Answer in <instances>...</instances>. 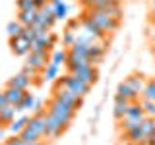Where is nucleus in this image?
<instances>
[{
  "label": "nucleus",
  "mask_w": 155,
  "mask_h": 145,
  "mask_svg": "<svg viewBox=\"0 0 155 145\" xmlns=\"http://www.w3.org/2000/svg\"><path fill=\"white\" fill-rule=\"evenodd\" d=\"M16 6L18 10H39L35 0H16Z\"/></svg>",
  "instance_id": "obj_31"
},
{
  "label": "nucleus",
  "mask_w": 155,
  "mask_h": 145,
  "mask_svg": "<svg viewBox=\"0 0 155 145\" xmlns=\"http://www.w3.org/2000/svg\"><path fill=\"white\" fill-rule=\"evenodd\" d=\"M48 2H51V0H35V4H37V8H39V10H41L43 6H47Z\"/></svg>",
  "instance_id": "obj_34"
},
{
  "label": "nucleus",
  "mask_w": 155,
  "mask_h": 145,
  "mask_svg": "<svg viewBox=\"0 0 155 145\" xmlns=\"http://www.w3.org/2000/svg\"><path fill=\"white\" fill-rule=\"evenodd\" d=\"M130 105H132V101H128V99H120V97H114V106H113V114H114V118H116V120H122L124 116H126V112H128Z\"/></svg>",
  "instance_id": "obj_12"
},
{
  "label": "nucleus",
  "mask_w": 155,
  "mask_h": 145,
  "mask_svg": "<svg viewBox=\"0 0 155 145\" xmlns=\"http://www.w3.org/2000/svg\"><path fill=\"white\" fill-rule=\"evenodd\" d=\"M70 74H74L76 77H80V79H84L85 83H89V85H95L97 79H99V72H97L95 64L84 66V68H78L76 72H70Z\"/></svg>",
  "instance_id": "obj_6"
},
{
  "label": "nucleus",
  "mask_w": 155,
  "mask_h": 145,
  "mask_svg": "<svg viewBox=\"0 0 155 145\" xmlns=\"http://www.w3.org/2000/svg\"><path fill=\"white\" fill-rule=\"evenodd\" d=\"M126 83H128V85L134 89V93H136V95L142 97V93L145 91V85H147V79H145L142 74H132V76L126 77Z\"/></svg>",
  "instance_id": "obj_10"
},
{
  "label": "nucleus",
  "mask_w": 155,
  "mask_h": 145,
  "mask_svg": "<svg viewBox=\"0 0 155 145\" xmlns=\"http://www.w3.org/2000/svg\"><path fill=\"white\" fill-rule=\"evenodd\" d=\"M66 60H68V52L66 50H56L54 54L51 56V62H52V64H56V66L66 64Z\"/></svg>",
  "instance_id": "obj_29"
},
{
  "label": "nucleus",
  "mask_w": 155,
  "mask_h": 145,
  "mask_svg": "<svg viewBox=\"0 0 155 145\" xmlns=\"http://www.w3.org/2000/svg\"><path fill=\"white\" fill-rule=\"evenodd\" d=\"M29 126L45 137L47 135V112H35L31 116V120H29Z\"/></svg>",
  "instance_id": "obj_11"
},
{
  "label": "nucleus",
  "mask_w": 155,
  "mask_h": 145,
  "mask_svg": "<svg viewBox=\"0 0 155 145\" xmlns=\"http://www.w3.org/2000/svg\"><path fill=\"white\" fill-rule=\"evenodd\" d=\"M80 2H81V4H85V2H87V0H80Z\"/></svg>",
  "instance_id": "obj_37"
},
{
  "label": "nucleus",
  "mask_w": 155,
  "mask_h": 145,
  "mask_svg": "<svg viewBox=\"0 0 155 145\" xmlns=\"http://www.w3.org/2000/svg\"><path fill=\"white\" fill-rule=\"evenodd\" d=\"M29 120H31V116H25V114H23V116H19V118H16L12 124L8 126L10 134H12V135H19V134H21L23 130H25L27 126H29Z\"/></svg>",
  "instance_id": "obj_19"
},
{
  "label": "nucleus",
  "mask_w": 155,
  "mask_h": 145,
  "mask_svg": "<svg viewBox=\"0 0 155 145\" xmlns=\"http://www.w3.org/2000/svg\"><path fill=\"white\" fill-rule=\"evenodd\" d=\"M10 50H12L16 56H27L29 52H31V43H29L23 35L16 37V39H10Z\"/></svg>",
  "instance_id": "obj_8"
},
{
  "label": "nucleus",
  "mask_w": 155,
  "mask_h": 145,
  "mask_svg": "<svg viewBox=\"0 0 155 145\" xmlns=\"http://www.w3.org/2000/svg\"><path fill=\"white\" fill-rule=\"evenodd\" d=\"M80 29H81V31H85L87 35H91V37L95 39V41H101V43H105V41H107V37H109V35H107V33L103 31V29H101V27L93 21V19L87 16V14L80 19Z\"/></svg>",
  "instance_id": "obj_5"
},
{
  "label": "nucleus",
  "mask_w": 155,
  "mask_h": 145,
  "mask_svg": "<svg viewBox=\"0 0 155 145\" xmlns=\"http://www.w3.org/2000/svg\"><path fill=\"white\" fill-rule=\"evenodd\" d=\"M31 81H33V79H31L29 76H25L23 72H19V74H16V76L10 77L6 85H14V87H19V89L29 91V87H31Z\"/></svg>",
  "instance_id": "obj_16"
},
{
  "label": "nucleus",
  "mask_w": 155,
  "mask_h": 145,
  "mask_svg": "<svg viewBox=\"0 0 155 145\" xmlns=\"http://www.w3.org/2000/svg\"><path fill=\"white\" fill-rule=\"evenodd\" d=\"M58 83L60 85H64V87H68L70 91H74L76 95H80V97H87L89 95V91H91V87L93 85H89V83H85L84 79H80V77H76L74 74H64L58 79Z\"/></svg>",
  "instance_id": "obj_3"
},
{
  "label": "nucleus",
  "mask_w": 155,
  "mask_h": 145,
  "mask_svg": "<svg viewBox=\"0 0 155 145\" xmlns=\"http://www.w3.org/2000/svg\"><path fill=\"white\" fill-rule=\"evenodd\" d=\"M16 114H18V108L16 105H6V106H0V122H2V126H10L16 120Z\"/></svg>",
  "instance_id": "obj_13"
},
{
  "label": "nucleus",
  "mask_w": 155,
  "mask_h": 145,
  "mask_svg": "<svg viewBox=\"0 0 155 145\" xmlns=\"http://www.w3.org/2000/svg\"><path fill=\"white\" fill-rule=\"evenodd\" d=\"M4 93L8 95V99H10V103H12V105H19L23 101V97H25L27 91L25 89H19V87H14V85H6V87H4Z\"/></svg>",
  "instance_id": "obj_17"
},
{
  "label": "nucleus",
  "mask_w": 155,
  "mask_h": 145,
  "mask_svg": "<svg viewBox=\"0 0 155 145\" xmlns=\"http://www.w3.org/2000/svg\"><path fill=\"white\" fill-rule=\"evenodd\" d=\"M21 72H23V74H25V76H29V77H31V79H35V77H37L39 74H41V72H37L35 68H31V66H29V64H23V68H21Z\"/></svg>",
  "instance_id": "obj_32"
},
{
  "label": "nucleus",
  "mask_w": 155,
  "mask_h": 145,
  "mask_svg": "<svg viewBox=\"0 0 155 145\" xmlns=\"http://www.w3.org/2000/svg\"><path fill=\"white\" fill-rule=\"evenodd\" d=\"M145 110H143V106H142V101H134L132 105H130V108H128V112H126L124 118H134V120H140V122H143V118H145Z\"/></svg>",
  "instance_id": "obj_18"
},
{
  "label": "nucleus",
  "mask_w": 155,
  "mask_h": 145,
  "mask_svg": "<svg viewBox=\"0 0 155 145\" xmlns=\"http://www.w3.org/2000/svg\"><path fill=\"white\" fill-rule=\"evenodd\" d=\"M151 10H155V0H151Z\"/></svg>",
  "instance_id": "obj_36"
},
{
  "label": "nucleus",
  "mask_w": 155,
  "mask_h": 145,
  "mask_svg": "<svg viewBox=\"0 0 155 145\" xmlns=\"http://www.w3.org/2000/svg\"><path fill=\"white\" fill-rule=\"evenodd\" d=\"M126 135H128L130 143H134V145H143V143H147V137H145V134L142 132V126H140L138 130H134V132L126 134Z\"/></svg>",
  "instance_id": "obj_23"
},
{
  "label": "nucleus",
  "mask_w": 155,
  "mask_h": 145,
  "mask_svg": "<svg viewBox=\"0 0 155 145\" xmlns=\"http://www.w3.org/2000/svg\"><path fill=\"white\" fill-rule=\"evenodd\" d=\"M25 145H43L41 141H35V143H25Z\"/></svg>",
  "instance_id": "obj_35"
},
{
  "label": "nucleus",
  "mask_w": 155,
  "mask_h": 145,
  "mask_svg": "<svg viewBox=\"0 0 155 145\" xmlns=\"http://www.w3.org/2000/svg\"><path fill=\"white\" fill-rule=\"evenodd\" d=\"M23 29H25V25H23L21 21H18V19H14V21H10L6 25V33H8V39H16V37H21L23 35Z\"/></svg>",
  "instance_id": "obj_20"
},
{
  "label": "nucleus",
  "mask_w": 155,
  "mask_h": 145,
  "mask_svg": "<svg viewBox=\"0 0 155 145\" xmlns=\"http://www.w3.org/2000/svg\"><path fill=\"white\" fill-rule=\"evenodd\" d=\"M19 137H21L25 143H35V141H41V137H43V135L39 134V132H35V130H33L31 126H27V128L23 130L21 134H19Z\"/></svg>",
  "instance_id": "obj_22"
},
{
  "label": "nucleus",
  "mask_w": 155,
  "mask_h": 145,
  "mask_svg": "<svg viewBox=\"0 0 155 145\" xmlns=\"http://www.w3.org/2000/svg\"><path fill=\"white\" fill-rule=\"evenodd\" d=\"M33 110H35V112H45V103H43V101H37Z\"/></svg>",
  "instance_id": "obj_33"
},
{
  "label": "nucleus",
  "mask_w": 155,
  "mask_h": 145,
  "mask_svg": "<svg viewBox=\"0 0 155 145\" xmlns=\"http://www.w3.org/2000/svg\"><path fill=\"white\" fill-rule=\"evenodd\" d=\"M54 99L62 101V103H66V105H70V106H74L76 110H80L81 108V103H84V97L76 95L74 91H70L68 87L60 85V83H56V87H54Z\"/></svg>",
  "instance_id": "obj_4"
},
{
  "label": "nucleus",
  "mask_w": 155,
  "mask_h": 145,
  "mask_svg": "<svg viewBox=\"0 0 155 145\" xmlns=\"http://www.w3.org/2000/svg\"><path fill=\"white\" fill-rule=\"evenodd\" d=\"M114 97H120V99H128V101H140L142 97L140 95H136L134 93V89L130 87L128 83H126V79L122 81V83H118V87H116V93H114Z\"/></svg>",
  "instance_id": "obj_14"
},
{
  "label": "nucleus",
  "mask_w": 155,
  "mask_h": 145,
  "mask_svg": "<svg viewBox=\"0 0 155 145\" xmlns=\"http://www.w3.org/2000/svg\"><path fill=\"white\" fill-rule=\"evenodd\" d=\"M2 145H6V143H2Z\"/></svg>",
  "instance_id": "obj_38"
},
{
  "label": "nucleus",
  "mask_w": 155,
  "mask_h": 145,
  "mask_svg": "<svg viewBox=\"0 0 155 145\" xmlns=\"http://www.w3.org/2000/svg\"><path fill=\"white\" fill-rule=\"evenodd\" d=\"M35 103H37L35 95H33L31 91H27L25 97H23V101H21L19 105H16V108H18L19 114H23V112H25V110H29V108H35Z\"/></svg>",
  "instance_id": "obj_21"
},
{
  "label": "nucleus",
  "mask_w": 155,
  "mask_h": 145,
  "mask_svg": "<svg viewBox=\"0 0 155 145\" xmlns=\"http://www.w3.org/2000/svg\"><path fill=\"white\" fill-rule=\"evenodd\" d=\"M23 37H25L27 41L33 45V43H35L37 39H39V31H37V27H35V25H29V27H25V29H23Z\"/></svg>",
  "instance_id": "obj_28"
},
{
  "label": "nucleus",
  "mask_w": 155,
  "mask_h": 145,
  "mask_svg": "<svg viewBox=\"0 0 155 145\" xmlns=\"http://www.w3.org/2000/svg\"><path fill=\"white\" fill-rule=\"evenodd\" d=\"M47 112H51L52 116H56V118L68 128V126L74 122L78 110L74 108V106H70V105H66V103H62V101H58V99L52 97V99L48 101V105H47Z\"/></svg>",
  "instance_id": "obj_1"
},
{
  "label": "nucleus",
  "mask_w": 155,
  "mask_h": 145,
  "mask_svg": "<svg viewBox=\"0 0 155 145\" xmlns=\"http://www.w3.org/2000/svg\"><path fill=\"white\" fill-rule=\"evenodd\" d=\"M66 130V126L60 122V120L56 118V116H52L51 112H47V135L45 137H58V135H62V132Z\"/></svg>",
  "instance_id": "obj_9"
},
{
  "label": "nucleus",
  "mask_w": 155,
  "mask_h": 145,
  "mask_svg": "<svg viewBox=\"0 0 155 145\" xmlns=\"http://www.w3.org/2000/svg\"><path fill=\"white\" fill-rule=\"evenodd\" d=\"M142 99L155 101V79H149V81H147V85H145V91L142 93Z\"/></svg>",
  "instance_id": "obj_27"
},
{
  "label": "nucleus",
  "mask_w": 155,
  "mask_h": 145,
  "mask_svg": "<svg viewBox=\"0 0 155 145\" xmlns=\"http://www.w3.org/2000/svg\"><path fill=\"white\" fill-rule=\"evenodd\" d=\"M142 106L145 110V114L149 118H155V101H147V99H142Z\"/></svg>",
  "instance_id": "obj_30"
},
{
  "label": "nucleus",
  "mask_w": 155,
  "mask_h": 145,
  "mask_svg": "<svg viewBox=\"0 0 155 145\" xmlns=\"http://www.w3.org/2000/svg\"><path fill=\"white\" fill-rule=\"evenodd\" d=\"M87 16L93 19L97 25H99V27L107 33V35H109V33H114L116 29L120 27V21H118V19H114L113 16L101 12V10H87Z\"/></svg>",
  "instance_id": "obj_2"
},
{
  "label": "nucleus",
  "mask_w": 155,
  "mask_h": 145,
  "mask_svg": "<svg viewBox=\"0 0 155 145\" xmlns=\"http://www.w3.org/2000/svg\"><path fill=\"white\" fill-rule=\"evenodd\" d=\"M39 18V10H18V21H21L25 27L29 25H35Z\"/></svg>",
  "instance_id": "obj_15"
},
{
  "label": "nucleus",
  "mask_w": 155,
  "mask_h": 145,
  "mask_svg": "<svg viewBox=\"0 0 155 145\" xmlns=\"http://www.w3.org/2000/svg\"><path fill=\"white\" fill-rule=\"evenodd\" d=\"M58 74H60V66H56V64H48L47 66V70L43 72V79L45 81H54L56 77H58Z\"/></svg>",
  "instance_id": "obj_24"
},
{
  "label": "nucleus",
  "mask_w": 155,
  "mask_h": 145,
  "mask_svg": "<svg viewBox=\"0 0 155 145\" xmlns=\"http://www.w3.org/2000/svg\"><path fill=\"white\" fill-rule=\"evenodd\" d=\"M25 64H29L31 68H35L37 72H45L47 66L51 64L48 54H41V52H29L25 56Z\"/></svg>",
  "instance_id": "obj_7"
},
{
  "label": "nucleus",
  "mask_w": 155,
  "mask_h": 145,
  "mask_svg": "<svg viewBox=\"0 0 155 145\" xmlns=\"http://www.w3.org/2000/svg\"><path fill=\"white\" fill-rule=\"evenodd\" d=\"M142 132L145 134V137H151L153 132H155V118H149V116H145L143 122H142Z\"/></svg>",
  "instance_id": "obj_26"
},
{
  "label": "nucleus",
  "mask_w": 155,
  "mask_h": 145,
  "mask_svg": "<svg viewBox=\"0 0 155 145\" xmlns=\"http://www.w3.org/2000/svg\"><path fill=\"white\" fill-rule=\"evenodd\" d=\"M120 126H122L124 134H130V132H134V130H138L140 126H142V122H140V120H134V118H122L120 120Z\"/></svg>",
  "instance_id": "obj_25"
}]
</instances>
